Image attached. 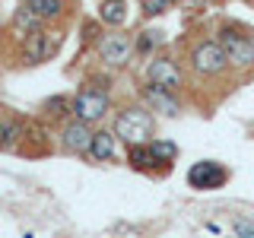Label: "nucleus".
I'll return each mask as SVG.
<instances>
[{
    "mask_svg": "<svg viewBox=\"0 0 254 238\" xmlns=\"http://www.w3.org/2000/svg\"><path fill=\"white\" fill-rule=\"evenodd\" d=\"M61 42H64V32L58 26H42L38 32H32L19 42V63L22 67H38V63H48L54 54L61 51Z\"/></svg>",
    "mask_w": 254,
    "mask_h": 238,
    "instance_id": "obj_5",
    "label": "nucleus"
},
{
    "mask_svg": "<svg viewBox=\"0 0 254 238\" xmlns=\"http://www.w3.org/2000/svg\"><path fill=\"white\" fill-rule=\"evenodd\" d=\"M70 95H48V99L38 105V121H45L48 127H61L64 121H70Z\"/></svg>",
    "mask_w": 254,
    "mask_h": 238,
    "instance_id": "obj_15",
    "label": "nucleus"
},
{
    "mask_svg": "<svg viewBox=\"0 0 254 238\" xmlns=\"http://www.w3.org/2000/svg\"><path fill=\"white\" fill-rule=\"evenodd\" d=\"M111 86H115V79H111L108 70L105 73H89L79 83V89L70 95V115L89 127H102V121L111 111Z\"/></svg>",
    "mask_w": 254,
    "mask_h": 238,
    "instance_id": "obj_1",
    "label": "nucleus"
},
{
    "mask_svg": "<svg viewBox=\"0 0 254 238\" xmlns=\"http://www.w3.org/2000/svg\"><path fill=\"white\" fill-rule=\"evenodd\" d=\"M178 3H181V6H188V10H203L210 0H178Z\"/></svg>",
    "mask_w": 254,
    "mask_h": 238,
    "instance_id": "obj_23",
    "label": "nucleus"
},
{
    "mask_svg": "<svg viewBox=\"0 0 254 238\" xmlns=\"http://www.w3.org/2000/svg\"><path fill=\"white\" fill-rule=\"evenodd\" d=\"M54 149V133L45 121H26V137H22V146L19 153H29V156H48Z\"/></svg>",
    "mask_w": 254,
    "mask_h": 238,
    "instance_id": "obj_11",
    "label": "nucleus"
},
{
    "mask_svg": "<svg viewBox=\"0 0 254 238\" xmlns=\"http://www.w3.org/2000/svg\"><path fill=\"white\" fill-rule=\"evenodd\" d=\"M22 137H26V118L6 111L0 121V153H19Z\"/></svg>",
    "mask_w": 254,
    "mask_h": 238,
    "instance_id": "obj_14",
    "label": "nucleus"
},
{
    "mask_svg": "<svg viewBox=\"0 0 254 238\" xmlns=\"http://www.w3.org/2000/svg\"><path fill=\"white\" fill-rule=\"evenodd\" d=\"M185 63H188V73L203 79V83H216V79L229 76V60L222 54V48L216 45L213 35H203V38H194L188 48H185Z\"/></svg>",
    "mask_w": 254,
    "mask_h": 238,
    "instance_id": "obj_3",
    "label": "nucleus"
},
{
    "mask_svg": "<svg viewBox=\"0 0 254 238\" xmlns=\"http://www.w3.org/2000/svg\"><path fill=\"white\" fill-rule=\"evenodd\" d=\"M19 3H26V0H19Z\"/></svg>",
    "mask_w": 254,
    "mask_h": 238,
    "instance_id": "obj_24",
    "label": "nucleus"
},
{
    "mask_svg": "<svg viewBox=\"0 0 254 238\" xmlns=\"http://www.w3.org/2000/svg\"><path fill=\"white\" fill-rule=\"evenodd\" d=\"M95 58L99 63L108 70H124L127 63L133 60V35H127L124 29H111L105 35L99 38V45H95Z\"/></svg>",
    "mask_w": 254,
    "mask_h": 238,
    "instance_id": "obj_6",
    "label": "nucleus"
},
{
    "mask_svg": "<svg viewBox=\"0 0 254 238\" xmlns=\"http://www.w3.org/2000/svg\"><path fill=\"white\" fill-rule=\"evenodd\" d=\"M213 38H216V45L222 48L232 73H251L254 70V32L248 26H242V22H235V19L216 22Z\"/></svg>",
    "mask_w": 254,
    "mask_h": 238,
    "instance_id": "obj_2",
    "label": "nucleus"
},
{
    "mask_svg": "<svg viewBox=\"0 0 254 238\" xmlns=\"http://www.w3.org/2000/svg\"><path fill=\"white\" fill-rule=\"evenodd\" d=\"M140 3V16L143 19H156V16H165L178 6V0H137Z\"/></svg>",
    "mask_w": 254,
    "mask_h": 238,
    "instance_id": "obj_21",
    "label": "nucleus"
},
{
    "mask_svg": "<svg viewBox=\"0 0 254 238\" xmlns=\"http://www.w3.org/2000/svg\"><path fill=\"white\" fill-rule=\"evenodd\" d=\"M42 26H45V22L38 19V16L32 13L26 3H19V6L13 10V16H10V26H6V32H10V35L16 38V42H22L26 35H32V32H38Z\"/></svg>",
    "mask_w": 254,
    "mask_h": 238,
    "instance_id": "obj_16",
    "label": "nucleus"
},
{
    "mask_svg": "<svg viewBox=\"0 0 254 238\" xmlns=\"http://www.w3.org/2000/svg\"><path fill=\"white\" fill-rule=\"evenodd\" d=\"M26 6L45 22V26H58L64 16L70 13V0H26Z\"/></svg>",
    "mask_w": 254,
    "mask_h": 238,
    "instance_id": "obj_17",
    "label": "nucleus"
},
{
    "mask_svg": "<svg viewBox=\"0 0 254 238\" xmlns=\"http://www.w3.org/2000/svg\"><path fill=\"white\" fill-rule=\"evenodd\" d=\"M92 130H95V127L76 121V118H70V121H64L61 127H54V146H58L64 156L86 159L89 143H92Z\"/></svg>",
    "mask_w": 254,
    "mask_h": 238,
    "instance_id": "obj_8",
    "label": "nucleus"
},
{
    "mask_svg": "<svg viewBox=\"0 0 254 238\" xmlns=\"http://www.w3.org/2000/svg\"><path fill=\"white\" fill-rule=\"evenodd\" d=\"M83 35H86V42L99 45V38L105 35V32H102V22H86V26H83Z\"/></svg>",
    "mask_w": 254,
    "mask_h": 238,
    "instance_id": "obj_22",
    "label": "nucleus"
},
{
    "mask_svg": "<svg viewBox=\"0 0 254 238\" xmlns=\"http://www.w3.org/2000/svg\"><path fill=\"white\" fill-rule=\"evenodd\" d=\"M127 16H130V6L127 0H99V22L108 29H124Z\"/></svg>",
    "mask_w": 254,
    "mask_h": 238,
    "instance_id": "obj_19",
    "label": "nucleus"
},
{
    "mask_svg": "<svg viewBox=\"0 0 254 238\" xmlns=\"http://www.w3.org/2000/svg\"><path fill=\"white\" fill-rule=\"evenodd\" d=\"M137 102L146 105L153 115H165V118H178L185 111V102H181V92H172V89H162V86H153V83H140L137 89Z\"/></svg>",
    "mask_w": 254,
    "mask_h": 238,
    "instance_id": "obj_9",
    "label": "nucleus"
},
{
    "mask_svg": "<svg viewBox=\"0 0 254 238\" xmlns=\"http://www.w3.org/2000/svg\"><path fill=\"white\" fill-rule=\"evenodd\" d=\"M149 153H153V159L159 162L162 172H172L175 159H178V143H172L165 137H153V140H149Z\"/></svg>",
    "mask_w": 254,
    "mask_h": 238,
    "instance_id": "obj_20",
    "label": "nucleus"
},
{
    "mask_svg": "<svg viewBox=\"0 0 254 238\" xmlns=\"http://www.w3.org/2000/svg\"><path fill=\"white\" fill-rule=\"evenodd\" d=\"M124 162L130 172H140V175H149V178H159L165 175L159 169V162L149 153V143H133V146H124Z\"/></svg>",
    "mask_w": 254,
    "mask_h": 238,
    "instance_id": "obj_13",
    "label": "nucleus"
},
{
    "mask_svg": "<svg viewBox=\"0 0 254 238\" xmlns=\"http://www.w3.org/2000/svg\"><path fill=\"white\" fill-rule=\"evenodd\" d=\"M162 45H165V32H159V29H153V26H146V29H140L137 35H133V58L149 60L153 54L162 51Z\"/></svg>",
    "mask_w": 254,
    "mask_h": 238,
    "instance_id": "obj_18",
    "label": "nucleus"
},
{
    "mask_svg": "<svg viewBox=\"0 0 254 238\" xmlns=\"http://www.w3.org/2000/svg\"><path fill=\"white\" fill-rule=\"evenodd\" d=\"M143 83H153V86H162V89H172V92H181L185 89V67L175 54H165L159 51L149 58V63L143 67Z\"/></svg>",
    "mask_w": 254,
    "mask_h": 238,
    "instance_id": "obj_7",
    "label": "nucleus"
},
{
    "mask_svg": "<svg viewBox=\"0 0 254 238\" xmlns=\"http://www.w3.org/2000/svg\"><path fill=\"white\" fill-rule=\"evenodd\" d=\"M118 159V137L111 127H95L92 130V143L89 153H86V162H115Z\"/></svg>",
    "mask_w": 254,
    "mask_h": 238,
    "instance_id": "obj_12",
    "label": "nucleus"
},
{
    "mask_svg": "<svg viewBox=\"0 0 254 238\" xmlns=\"http://www.w3.org/2000/svg\"><path fill=\"white\" fill-rule=\"evenodd\" d=\"M226 181H229V169L216 159H200V162H194L188 169V187L200 190V194L226 187Z\"/></svg>",
    "mask_w": 254,
    "mask_h": 238,
    "instance_id": "obj_10",
    "label": "nucleus"
},
{
    "mask_svg": "<svg viewBox=\"0 0 254 238\" xmlns=\"http://www.w3.org/2000/svg\"><path fill=\"white\" fill-rule=\"evenodd\" d=\"M111 130H115L118 143H124V146L149 143L156 137V115L146 105H140V102H127V105H118Z\"/></svg>",
    "mask_w": 254,
    "mask_h": 238,
    "instance_id": "obj_4",
    "label": "nucleus"
}]
</instances>
